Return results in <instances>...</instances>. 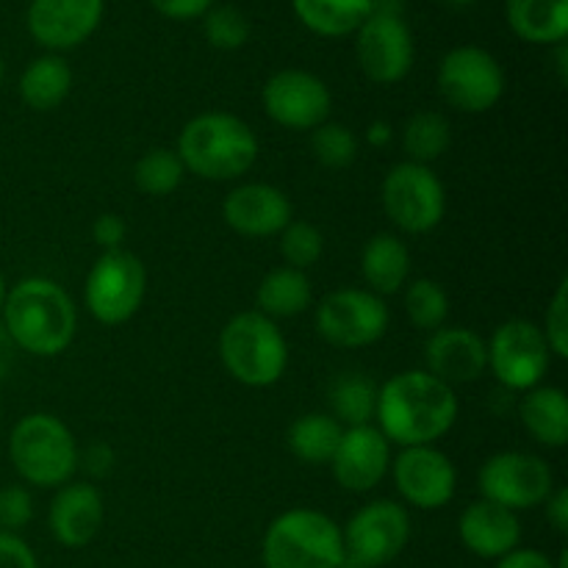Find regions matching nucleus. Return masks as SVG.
I'll return each instance as SVG.
<instances>
[{
	"mask_svg": "<svg viewBox=\"0 0 568 568\" xmlns=\"http://www.w3.org/2000/svg\"><path fill=\"white\" fill-rule=\"evenodd\" d=\"M377 422L386 442L399 447H425L442 438L458 419L453 386L430 372H403L377 388Z\"/></svg>",
	"mask_w": 568,
	"mask_h": 568,
	"instance_id": "f257e3e1",
	"label": "nucleus"
},
{
	"mask_svg": "<svg viewBox=\"0 0 568 568\" xmlns=\"http://www.w3.org/2000/svg\"><path fill=\"white\" fill-rule=\"evenodd\" d=\"M0 322L14 347L39 358H53L64 353L75 336V305L59 283L26 277L6 294Z\"/></svg>",
	"mask_w": 568,
	"mask_h": 568,
	"instance_id": "f03ea898",
	"label": "nucleus"
},
{
	"mask_svg": "<svg viewBox=\"0 0 568 568\" xmlns=\"http://www.w3.org/2000/svg\"><path fill=\"white\" fill-rule=\"evenodd\" d=\"M175 153L183 166L203 181H233L253 170L258 139L239 116L211 111L183 125Z\"/></svg>",
	"mask_w": 568,
	"mask_h": 568,
	"instance_id": "7ed1b4c3",
	"label": "nucleus"
},
{
	"mask_svg": "<svg viewBox=\"0 0 568 568\" xmlns=\"http://www.w3.org/2000/svg\"><path fill=\"white\" fill-rule=\"evenodd\" d=\"M344 555L342 527L311 508L286 510L264 536L266 568H338Z\"/></svg>",
	"mask_w": 568,
	"mask_h": 568,
	"instance_id": "20e7f679",
	"label": "nucleus"
},
{
	"mask_svg": "<svg viewBox=\"0 0 568 568\" xmlns=\"http://www.w3.org/2000/svg\"><path fill=\"white\" fill-rule=\"evenodd\" d=\"M220 355L239 383L253 388L272 386L283 377L288 347L283 333L258 311L236 314L220 333Z\"/></svg>",
	"mask_w": 568,
	"mask_h": 568,
	"instance_id": "39448f33",
	"label": "nucleus"
},
{
	"mask_svg": "<svg viewBox=\"0 0 568 568\" xmlns=\"http://www.w3.org/2000/svg\"><path fill=\"white\" fill-rule=\"evenodd\" d=\"M9 458L17 475L39 488L61 486L78 469V444L61 419L28 414L9 436Z\"/></svg>",
	"mask_w": 568,
	"mask_h": 568,
	"instance_id": "423d86ee",
	"label": "nucleus"
},
{
	"mask_svg": "<svg viewBox=\"0 0 568 568\" xmlns=\"http://www.w3.org/2000/svg\"><path fill=\"white\" fill-rule=\"evenodd\" d=\"M148 275L142 261L128 250H109L94 261L87 277V308L103 325H122L142 305Z\"/></svg>",
	"mask_w": 568,
	"mask_h": 568,
	"instance_id": "0eeeda50",
	"label": "nucleus"
},
{
	"mask_svg": "<svg viewBox=\"0 0 568 568\" xmlns=\"http://www.w3.org/2000/svg\"><path fill=\"white\" fill-rule=\"evenodd\" d=\"M438 89L453 109L464 114H483L503 98L505 72L488 50L464 44L444 55L438 67Z\"/></svg>",
	"mask_w": 568,
	"mask_h": 568,
	"instance_id": "6e6552de",
	"label": "nucleus"
},
{
	"mask_svg": "<svg viewBox=\"0 0 568 568\" xmlns=\"http://www.w3.org/2000/svg\"><path fill=\"white\" fill-rule=\"evenodd\" d=\"M383 209L388 220L405 233H427L444 220L447 197L430 166L405 161L383 181Z\"/></svg>",
	"mask_w": 568,
	"mask_h": 568,
	"instance_id": "1a4fd4ad",
	"label": "nucleus"
},
{
	"mask_svg": "<svg viewBox=\"0 0 568 568\" xmlns=\"http://www.w3.org/2000/svg\"><path fill=\"white\" fill-rule=\"evenodd\" d=\"M386 327V303L364 288H338L327 294L316 308V331L336 347H369L377 338H383Z\"/></svg>",
	"mask_w": 568,
	"mask_h": 568,
	"instance_id": "9d476101",
	"label": "nucleus"
},
{
	"mask_svg": "<svg viewBox=\"0 0 568 568\" xmlns=\"http://www.w3.org/2000/svg\"><path fill=\"white\" fill-rule=\"evenodd\" d=\"M477 486L483 499L516 514L547 503L552 494V469L538 455L499 453L483 464Z\"/></svg>",
	"mask_w": 568,
	"mask_h": 568,
	"instance_id": "9b49d317",
	"label": "nucleus"
},
{
	"mask_svg": "<svg viewBox=\"0 0 568 568\" xmlns=\"http://www.w3.org/2000/svg\"><path fill=\"white\" fill-rule=\"evenodd\" d=\"M488 347V366L503 386L530 392L549 369V344L541 327L525 320H510L494 331Z\"/></svg>",
	"mask_w": 568,
	"mask_h": 568,
	"instance_id": "f8f14e48",
	"label": "nucleus"
},
{
	"mask_svg": "<svg viewBox=\"0 0 568 568\" xmlns=\"http://www.w3.org/2000/svg\"><path fill=\"white\" fill-rule=\"evenodd\" d=\"M344 549L366 568L386 566L397 558L410 538V519L392 499H377L361 508L342 530Z\"/></svg>",
	"mask_w": 568,
	"mask_h": 568,
	"instance_id": "ddd939ff",
	"label": "nucleus"
},
{
	"mask_svg": "<svg viewBox=\"0 0 568 568\" xmlns=\"http://www.w3.org/2000/svg\"><path fill=\"white\" fill-rule=\"evenodd\" d=\"M264 109L277 125L314 131L331 114V89L305 70H281L266 81Z\"/></svg>",
	"mask_w": 568,
	"mask_h": 568,
	"instance_id": "4468645a",
	"label": "nucleus"
},
{
	"mask_svg": "<svg viewBox=\"0 0 568 568\" xmlns=\"http://www.w3.org/2000/svg\"><path fill=\"white\" fill-rule=\"evenodd\" d=\"M361 70L375 83L403 81L414 64V39L403 17L369 14L358 28Z\"/></svg>",
	"mask_w": 568,
	"mask_h": 568,
	"instance_id": "2eb2a0df",
	"label": "nucleus"
},
{
	"mask_svg": "<svg viewBox=\"0 0 568 568\" xmlns=\"http://www.w3.org/2000/svg\"><path fill=\"white\" fill-rule=\"evenodd\" d=\"M103 9L105 0H31L28 31L42 48H75L98 31Z\"/></svg>",
	"mask_w": 568,
	"mask_h": 568,
	"instance_id": "dca6fc26",
	"label": "nucleus"
},
{
	"mask_svg": "<svg viewBox=\"0 0 568 568\" xmlns=\"http://www.w3.org/2000/svg\"><path fill=\"white\" fill-rule=\"evenodd\" d=\"M394 483L414 508L436 510L455 497L458 475L447 455L425 444V447H405L394 464Z\"/></svg>",
	"mask_w": 568,
	"mask_h": 568,
	"instance_id": "f3484780",
	"label": "nucleus"
},
{
	"mask_svg": "<svg viewBox=\"0 0 568 568\" xmlns=\"http://www.w3.org/2000/svg\"><path fill=\"white\" fill-rule=\"evenodd\" d=\"M388 455L392 449L377 427H347L331 460L333 475H336L338 486L347 491H369L386 477Z\"/></svg>",
	"mask_w": 568,
	"mask_h": 568,
	"instance_id": "a211bd4d",
	"label": "nucleus"
},
{
	"mask_svg": "<svg viewBox=\"0 0 568 568\" xmlns=\"http://www.w3.org/2000/svg\"><path fill=\"white\" fill-rule=\"evenodd\" d=\"M222 216L227 227L242 236H275L292 222V203L281 189L266 183H244L227 194Z\"/></svg>",
	"mask_w": 568,
	"mask_h": 568,
	"instance_id": "6ab92c4d",
	"label": "nucleus"
},
{
	"mask_svg": "<svg viewBox=\"0 0 568 568\" xmlns=\"http://www.w3.org/2000/svg\"><path fill=\"white\" fill-rule=\"evenodd\" d=\"M427 372L447 386L471 383L486 372L488 347L469 327H438L425 347Z\"/></svg>",
	"mask_w": 568,
	"mask_h": 568,
	"instance_id": "aec40b11",
	"label": "nucleus"
},
{
	"mask_svg": "<svg viewBox=\"0 0 568 568\" xmlns=\"http://www.w3.org/2000/svg\"><path fill=\"white\" fill-rule=\"evenodd\" d=\"M460 541L471 555L486 560H499L519 549L521 525L514 510L494 505L488 499H477L460 516Z\"/></svg>",
	"mask_w": 568,
	"mask_h": 568,
	"instance_id": "412c9836",
	"label": "nucleus"
},
{
	"mask_svg": "<svg viewBox=\"0 0 568 568\" xmlns=\"http://www.w3.org/2000/svg\"><path fill=\"white\" fill-rule=\"evenodd\" d=\"M103 525V497L89 483L64 486L50 503V532L64 547H87Z\"/></svg>",
	"mask_w": 568,
	"mask_h": 568,
	"instance_id": "4be33fe9",
	"label": "nucleus"
},
{
	"mask_svg": "<svg viewBox=\"0 0 568 568\" xmlns=\"http://www.w3.org/2000/svg\"><path fill=\"white\" fill-rule=\"evenodd\" d=\"M514 33L532 44H560L568 37V0H508Z\"/></svg>",
	"mask_w": 568,
	"mask_h": 568,
	"instance_id": "5701e85b",
	"label": "nucleus"
},
{
	"mask_svg": "<svg viewBox=\"0 0 568 568\" xmlns=\"http://www.w3.org/2000/svg\"><path fill=\"white\" fill-rule=\"evenodd\" d=\"M521 425L544 447H566L568 442V399L564 388H530L521 403Z\"/></svg>",
	"mask_w": 568,
	"mask_h": 568,
	"instance_id": "b1692460",
	"label": "nucleus"
},
{
	"mask_svg": "<svg viewBox=\"0 0 568 568\" xmlns=\"http://www.w3.org/2000/svg\"><path fill=\"white\" fill-rule=\"evenodd\" d=\"M361 272L372 294H394L405 286L410 272V253L397 236L381 233L372 239L361 255Z\"/></svg>",
	"mask_w": 568,
	"mask_h": 568,
	"instance_id": "393cba45",
	"label": "nucleus"
},
{
	"mask_svg": "<svg viewBox=\"0 0 568 568\" xmlns=\"http://www.w3.org/2000/svg\"><path fill=\"white\" fill-rule=\"evenodd\" d=\"M294 14L320 37H347L372 14V0H292Z\"/></svg>",
	"mask_w": 568,
	"mask_h": 568,
	"instance_id": "a878e982",
	"label": "nucleus"
},
{
	"mask_svg": "<svg viewBox=\"0 0 568 568\" xmlns=\"http://www.w3.org/2000/svg\"><path fill=\"white\" fill-rule=\"evenodd\" d=\"M72 89V72L59 55H42L31 61L20 78V98L33 111H53Z\"/></svg>",
	"mask_w": 568,
	"mask_h": 568,
	"instance_id": "bb28decb",
	"label": "nucleus"
},
{
	"mask_svg": "<svg viewBox=\"0 0 568 568\" xmlns=\"http://www.w3.org/2000/svg\"><path fill=\"white\" fill-rule=\"evenodd\" d=\"M255 303H258V314L272 322L297 316L311 305V281L305 277V272L283 266L261 281Z\"/></svg>",
	"mask_w": 568,
	"mask_h": 568,
	"instance_id": "cd10ccee",
	"label": "nucleus"
},
{
	"mask_svg": "<svg viewBox=\"0 0 568 568\" xmlns=\"http://www.w3.org/2000/svg\"><path fill=\"white\" fill-rule=\"evenodd\" d=\"M344 427L327 414H305L288 430V449L303 464H331L342 442Z\"/></svg>",
	"mask_w": 568,
	"mask_h": 568,
	"instance_id": "c85d7f7f",
	"label": "nucleus"
},
{
	"mask_svg": "<svg viewBox=\"0 0 568 568\" xmlns=\"http://www.w3.org/2000/svg\"><path fill=\"white\" fill-rule=\"evenodd\" d=\"M331 408L333 419L347 427H364L375 416L377 408V386L364 375H342L331 386Z\"/></svg>",
	"mask_w": 568,
	"mask_h": 568,
	"instance_id": "c756f323",
	"label": "nucleus"
},
{
	"mask_svg": "<svg viewBox=\"0 0 568 568\" xmlns=\"http://www.w3.org/2000/svg\"><path fill=\"white\" fill-rule=\"evenodd\" d=\"M449 142H453V131L449 122L436 111H422L408 120L403 131V148L410 155L414 164H430V161L442 159L447 153Z\"/></svg>",
	"mask_w": 568,
	"mask_h": 568,
	"instance_id": "7c9ffc66",
	"label": "nucleus"
},
{
	"mask_svg": "<svg viewBox=\"0 0 568 568\" xmlns=\"http://www.w3.org/2000/svg\"><path fill=\"white\" fill-rule=\"evenodd\" d=\"M183 175H186V166H183L181 155L166 148L148 150L136 161V170H133L136 189L142 194H150V197H166V194H172L181 186Z\"/></svg>",
	"mask_w": 568,
	"mask_h": 568,
	"instance_id": "2f4dec72",
	"label": "nucleus"
},
{
	"mask_svg": "<svg viewBox=\"0 0 568 568\" xmlns=\"http://www.w3.org/2000/svg\"><path fill=\"white\" fill-rule=\"evenodd\" d=\"M405 311H408V320L416 327H422V331H438L449 314L447 292L436 281H427V277L414 281L408 286V292H405Z\"/></svg>",
	"mask_w": 568,
	"mask_h": 568,
	"instance_id": "473e14b6",
	"label": "nucleus"
},
{
	"mask_svg": "<svg viewBox=\"0 0 568 568\" xmlns=\"http://www.w3.org/2000/svg\"><path fill=\"white\" fill-rule=\"evenodd\" d=\"M311 150H314L316 161L322 166H331V170H344L355 161L358 155V139L349 128L336 125V122H322L320 128H314V136H311Z\"/></svg>",
	"mask_w": 568,
	"mask_h": 568,
	"instance_id": "72a5a7b5",
	"label": "nucleus"
},
{
	"mask_svg": "<svg viewBox=\"0 0 568 568\" xmlns=\"http://www.w3.org/2000/svg\"><path fill=\"white\" fill-rule=\"evenodd\" d=\"M281 253L292 270L305 272L325 253V236L311 222H288L281 231Z\"/></svg>",
	"mask_w": 568,
	"mask_h": 568,
	"instance_id": "f704fd0d",
	"label": "nucleus"
},
{
	"mask_svg": "<svg viewBox=\"0 0 568 568\" xmlns=\"http://www.w3.org/2000/svg\"><path fill=\"white\" fill-rule=\"evenodd\" d=\"M205 39L216 50H239L250 39V22L236 6H220L205 14Z\"/></svg>",
	"mask_w": 568,
	"mask_h": 568,
	"instance_id": "c9c22d12",
	"label": "nucleus"
},
{
	"mask_svg": "<svg viewBox=\"0 0 568 568\" xmlns=\"http://www.w3.org/2000/svg\"><path fill=\"white\" fill-rule=\"evenodd\" d=\"M544 338L549 344V353H555L558 358L568 355V281H564L555 292L552 303L547 311V331Z\"/></svg>",
	"mask_w": 568,
	"mask_h": 568,
	"instance_id": "e433bc0d",
	"label": "nucleus"
},
{
	"mask_svg": "<svg viewBox=\"0 0 568 568\" xmlns=\"http://www.w3.org/2000/svg\"><path fill=\"white\" fill-rule=\"evenodd\" d=\"M33 516L31 494L22 486L0 488V530L14 532L26 527Z\"/></svg>",
	"mask_w": 568,
	"mask_h": 568,
	"instance_id": "4c0bfd02",
	"label": "nucleus"
},
{
	"mask_svg": "<svg viewBox=\"0 0 568 568\" xmlns=\"http://www.w3.org/2000/svg\"><path fill=\"white\" fill-rule=\"evenodd\" d=\"M0 568H39V564L20 536L0 530Z\"/></svg>",
	"mask_w": 568,
	"mask_h": 568,
	"instance_id": "58836bf2",
	"label": "nucleus"
},
{
	"mask_svg": "<svg viewBox=\"0 0 568 568\" xmlns=\"http://www.w3.org/2000/svg\"><path fill=\"white\" fill-rule=\"evenodd\" d=\"M150 3L170 20H194V17L209 14L214 0H150Z\"/></svg>",
	"mask_w": 568,
	"mask_h": 568,
	"instance_id": "ea45409f",
	"label": "nucleus"
},
{
	"mask_svg": "<svg viewBox=\"0 0 568 568\" xmlns=\"http://www.w3.org/2000/svg\"><path fill=\"white\" fill-rule=\"evenodd\" d=\"M125 233H128L125 222H122L116 214L98 216V220H94V225H92V236H94V242L103 247V253H109V250H120Z\"/></svg>",
	"mask_w": 568,
	"mask_h": 568,
	"instance_id": "a19ab883",
	"label": "nucleus"
},
{
	"mask_svg": "<svg viewBox=\"0 0 568 568\" xmlns=\"http://www.w3.org/2000/svg\"><path fill=\"white\" fill-rule=\"evenodd\" d=\"M497 568H555V564L538 549H514L510 555L499 558Z\"/></svg>",
	"mask_w": 568,
	"mask_h": 568,
	"instance_id": "79ce46f5",
	"label": "nucleus"
},
{
	"mask_svg": "<svg viewBox=\"0 0 568 568\" xmlns=\"http://www.w3.org/2000/svg\"><path fill=\"white\" fill-rule=\"evenodd\" d=\"M547 519L552 521V527L560 532V536H566L568 532V491L566 488H558V491L549 494Z\"/></svg>",
	"mask_w": 568,
	"mask_h": 568,
	"instance_id": "37998d69",
	"label": "nucleus"
},
{
	"mask_svg": "<svg viewBox=\"0 0 568 568\" xmlns=\"http://www.w3.org/2000/svg\"><path fill=\"white\" fill-rule=\"evenodd\" d=\"M111 464H114V453H111L109 444H92L83 455V466H87L92 475H109Z\"/></svg>",
	"mask_w": 568,
	"mask_h": 568,
	"instance_id": "c03bdc74",
	"label": "nucleus"
},
{
	"mask_svg": "<svg viewBox=\"0 0 568 568\" xmlns=\"http://www.w3.org/2000/svg\"><path fill=\"white\" fill-rule=\"evenodd\" d=\"M14 342H11L9 331H6V325L0 322V381H3L6 375H9L11 364H14Z\"/></svg>",
	"mask_w": 568,
	"mask_h": 568,
	"instance_id": "a18cd8bd",
	"label": "nucleus"
},
{
	"mask_svg": "<svg viewBox=\"0 0 568 568\" xmlns=\"http://www.w3.org/2000/svg\"><path fill=\"white\" fill-rule=\"evenodd\" d=\"M372 14L403 17V0H372Z\"/></svg>",
	"mask_w": 568,
	"mask_h": 568,
	"instance_id": "49530a36",
	"label": "nucleus"
},
{
	"mask_svg": "<svg viewBox=\"0 0 568 568\" xmlns=\"http://www.w3.org/2000/svg\"><path fill=\"white\" fill-rule=\"evenodd\" d=\"M388 139H392V128H388L386 122H375V125L369 128V142L377 144V148H383Z\"/></svg>",
	"mask_w": 568,
	"mask_h": 568,
	"instance_id": "de8ad7c7",
	"label": "nucleus"
},
{
	"mask_svg": "<svg viewBox=\"0 0 568 568\" xmlns=\"http://www.w3.org/2000/svg\"><path fill=\"white\" fill-rule=\"evenodd\" d=\"M6 294H9V286H6V277L0 275V311H3V303H6Z\"/></svg>",
	"mask_w": 568,
	"mask_h": 568,
	"instance_id": "09e8293b",
	"label": "nucleus"
},
{
	"mask_svg": "<svg viewBox=\"0 0 568 568\" xmlns=\"http://www.w3.org/2000/svg\"><path fill=\"white\" fill-rule=\"evenodd\" d=\"M444 3H449V6H455V9H460V6H469V3H475V0H444Z\"/></svg>",
	"mask_w": 568,
	"mask_h": 568,
	"instance_id": "8fccbe9b",
	"label": "nucleus"
},
{
	"mask_svg": "<svg viewBox=\"0 0 568 568\" xmlns=\"http://www.w3.org/2000/svg\"><path fill=\"white\" fill-rule=\"evenodd\" d=\"M0 81H3V59H0Z\"/></svg>",
	"mask_w": 568,
	"mask_h": 568,
	"instance_id": "3c124183",
	"label": "nucleus"
}]
</instances>
